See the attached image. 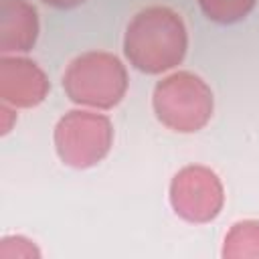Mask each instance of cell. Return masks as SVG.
Returning <instances> with one entry per match:
<instances>
[{"mask_svg": "<svg viewBox=\"0 0 259 259\" xmlns=\"http://www.w3.org/2000/svg\"><path fill=\"white\" fill-rule=\"evenodd\" d=\"M188 32L178 12L168 6H148L127 24L123 53L138 71L158 75L182 63Z\"/></svg>", "mask_w": 259, "mask_h": 259, "instance_id": "1", "label": "cell"}, {"mask_svg": "<svg viewBox=\"0 0 259 259\" xmlns=\"http://www.w3.org/2000/svg\"><path fill=\"white\" fill-rule=\"evenodd\" d=\"M63 89L77 105L111 109L127 91V71L115 55L89 51L69 63L63 75Z\"/></svg>", "mask_w": 259, "mask_h": 259, "instance_id": "2", "label": "cell"}, {"mask_svg": "<svg viewBox=\"0 0 259 259\" xmlns=\"http://www.w3.org/2000/svg\"><path fill=\"white\" fill-rule=\"evenodd\" d=\"M152 105L158 121L172 132L202 130L214 109L210 87L190 71H176L156 83Z\"/></svg>", "mask_w": 259, "mask_h": 259, "instance_id": "3", "label": "cell"}, {"mask_svg": "<svg viewBox=\"0 0 259 259\" xmlns=\"http://www.w3.org/2000/svg\"><path fill=\"white\" fill-rule=\"evenodd\" d=\"M113 144L111 119L103 113L73 109L55 125V148L71 168H91L101 162Z\"/></svg>", "mask_w": 259, "mask_h": 259, "instance_id": "4", "label": "cell"}, {"mask_svg": "<svg viewBox=\"0 0 259 259\" xmlns=\"http://www.w3.org/2000/svg\"><path fill=\"white\" fill-rule=\"evenodd\" d=\"M170 204L174 212L188 223H208L223 210V182L206 166H184L170 182Z\"/></svg>", "mask_w": 259, "mask_h": 259, "instance_id": "5", "label": "cell"}, {"mask_svg": "<svg viewBox=\"0 0 259 259\" xmlns=\"http://www.w3.org/2000/svg\"><path fill=\"white\" fill-rule=\"evenodd\" d=\"M51 85L45 71L30 59L4 55L0 59V99L12 107H34L45 101Z\"/></svg>", "mask_w": 259, "mask_h": 259, "instance_id": "6", "label": "cell"}, {"mask_svg": "<svg viewBox=\"0 0 259 259\" xmlns=\"http://www.w3.org/2000/svg\"><path fill=\"white\" fill-rule=\"evenodd\" d=\"M38 36V14L26 0L0 2V53L16 55L34 47Z\"/></svg>", "mask_w": 259, "mask_h": 259, "instance_id": "7", "label": "cell"}, {"mask_svg": "<svg viewBox=\"0 0 259 259\" xmlns=\"http://www.w3.org/2000/svg\"><path fill=\"white\" fill-rule=\"evenodd\" d=\"M223 257L259 259V221H239L225 237Z\"/></svg>", "mask_w": 259, "mask_h": 259, "instance_id": "8", "label": "cell"}, {"mask_svg": "<svg viewBox=\"0 0 259 259\" xmlns=\"http://www.w3.org/2000/svg\"><path fill=\"white\" fill-rule=\"evenodd\" d=\"M257 0H198L202 12L219 22V24H233L243 20L253 8Z\"/></svg>", "mask_w": 259, "mask_h": 259, "instance_id": "9", "label": "cell"}, {"mask_svg": "<svg viewBox=\"0 0 259 259\" xmlns=\"http://www.w3.org/2000/svg\"><path fill=\"white\" fill-rule=\"evenodd\" d=\"M12 237H4L2 245H0V257H38V251L34 249V245L24 239L18 237V245H12Z\"/></svg>", "mask_w": 259, "mask_h": 259, "instance_id": "10", "label": "cell"}, {"mask_svg": "<svg viewBox=\"0 0 259 259\" xmlns=\"http://www.w3.org/2000/svg\"><path fill=\"white\" fill-rule=\"evenodd\" d=\"M0 119H2V121H0L2 134H8L10 127H12V123L16 121V113H14L12 105H8V103L2 101V105H0Z\"/></svg>", "mask_w": 259, "mask_h": 259, "instance_id": "11", "label": "cell"}, {"mask_svg": "<svg viewBox=\"0 0 259 259\" xmlns=\"http://www.w3.org/2000/svg\"><path fill=\"white\" fill-rule=\"evenodd\" d=\"M45 4L53 6V8H61V10H69V8H75L79 4H83L85 0H42Z\"/></svg>", "mask_w": 259, "mask_h": 259, "instance_id": "12", "label": "cell"}]
</instances>
